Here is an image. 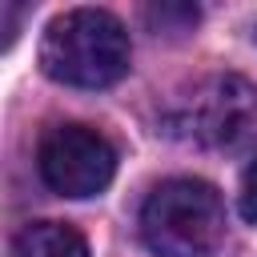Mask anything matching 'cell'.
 Wrapping results in <instances>:
<instances>
[{"label": "cell", "instance_id": "6da1fadb", "mask_svg": "<svg viewBox=\"0 0 257 257\" xmlns=\"http://www.w3.org/2000/svg\"><path fill=\"white\" fill-rule=\"evenodd\" d=\"M40 68L72 88L116 84L128 72V32L104 8H68L44 28Z\"/></svg>", "mask_w": 257, "mask_h": 257}, {"label": "cell", "instance_id": "7a4b0ae2", "mask_svg": "<svg viewBox=\"0 0 257 257\" xmlns=\"http://www.w3.org/2000/svg\"><path fill=\"white\" fill-rule=\"evenodd\" d=\"M141 237L153 257H213L225 237V205L209 181L173 177L141 209Z\"/></svg>", "mask_w": 257, "mask_h": 257}, {"label": "cell", "instance_id": "3957f363", "mask_svg": "<svg viewBox=\"0 0 257 257\" xmlns=\"http://www.w3.org/2000/svg\"><path fill=\"white\" fill-rule=\"evenodd\" d=\"M257 124V88L237 72H213L173 96L165 128L197 149H233Z\"/></svg>", "mask_w": 257, "mask_h": 257}, {"label": "cell", "instance_id": "277c9868", "mask_svg": "<svg viewBox=\"0 0 257 257\" xmlns=\"http://www.w3.org/2000/svg\"><path fill=\"white\" fill-rule=\"evenodd\" d=\"M40 177L60 197H96L116 173L112 145L88 124H52L36 149Z\"/></svg>", "mask_w": 257, "mask_h": 257}, {"label": "cell", "instance_id": "5b68a950", "mask_svg": "<svg viewBox=\"0 0 257 257\" xmlns=\"http://www.w3.org/2000/svg\"><path fill=\"white\" fill-rule=\"evenodd\" d=\"M12 257H88V241L64 221H32L16 233Z\"/></svg>", "mask_w": 257, "mask_h": 257}, {"label": "cell", "instance_id": "8992f818", "mask_svg": "<svg viewBox=\"0 0 257 257\" xmlns=\"http://www.w3.org/2000/svg\"><path fill=\"white\" fill-rule=\"evenodd\" d=\"M237 209H241V217L249 221V225H257V161L245 169V177H241V193H237Z\"/></svg>", "mask_w": 257, "mask_h": 257}]
</instances>
